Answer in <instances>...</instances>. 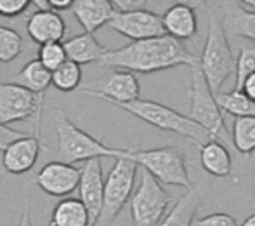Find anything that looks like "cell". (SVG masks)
<instances>
[{
	"label": "cell",
	"mask_w": 255,
	"mask_h": 226,
	"mask_svg": "<svg viewBox=\"0 0 255 226\" xmlns=\"http://www.w3.org/2000/svg\"><path fill=\"white\" fill-rule=\"evenodd\" d=\"M196 63L198 57L181 40H175L168 35L132 40L120 49H108L99 59L101 66L127 70L132 73H154L182 64L193 66Z\"/></svg>",
	"instance_id": "cell-1"
},
{
	"label": "cell",
	"mask_w": 255,
	"mask_h": 226,
	"mask_svg": "<svg viewBox=\"0 0 255 226\" xmlns=\"http://www.w3.org/2000/svg\"><path fill=\"white\" fill-rule=\"evenodd\" d=\"M54 122L57 134V160L61 162L77 164L91 159H104V157L118 159L128 152V148H113L92 138L91 134L77 127L61 108L54 110Z\"/></svg>",
	"instance_id": "cell-2"
},
{
	"label": "cell",
	"mask_w": 255,
	"mask_h": 226,
	"mask_svg": "<svg viewBox=\"0 0 255 226\" xmlns=\"http://www.w3.org/2000/svg\"><path fill=\"white\" fill-rule=\"evenodd\" d=\"M115 106L132 113L134 117L141 118L142 122L160 129V131L175 132L179 136H184V138L191 139L198 146L210 141V139H215L210 136V132L205 131L202 125L196 124L195 120H191L188 115L175 112V110L168 108V106L161 105V103L137 98L128 103H117Z\"/></svg>",
	"instance_id": "cell-3"
},
{
	"label": "cell",
	"mask_w": 255,
	"mask_h": 226,
	"mask_svg": "<svg viewBox=\"0 0 255 226\" xmlns=\"http://www.w3.org/2000/svg\"><path fill=\"white\" fill-rule=\"evenodd\" d=\"M198 66L214 94L221 92L226 80L235 73V56L229 47L228 35L222 28V21L217 19L214 12H208L207 40Z\"/></svg>",
	"instance_id": "cell-4"
},
{
	"label": "cell",
	"mask_w": 255,
	"mask_h": 226,
	"mask_svg": "<svg viewBox=\"0 0 255 226\" xmlns=\"http://www.w3.org/2000/svg\"><path fill=\"white\" fill-rule=\"evenodd\" d=\"M132 159L137 162V166L148 171L160 185L181 186V188L191 186L184 153L177 146L168 145L151 150L132 148Z\"/></svg>",
	"instance_id": "cell-5"
},
{
	"label": "cell",
	"mask_w": 255,
	"mask_h": 226,
	"mask_svg": "<svg viewBox=\"0 0 255 226\" xmlns=\"http://www.w3.org/2000/svg\"><path fill=\"white\" fill-rule=\"evenodd\" d=\"M189 108L188 117L200 124L205 131L210 132L212 138L219 141L231 143V134L228 132L224 124V115L215 101V94L208 87L198 63L191 66V89H189Z\"/></svg>",
	"instance_id": "cell-6"
},
{
	"label": "cell",
	"mask_w": 255,
	"mask_h": 226,
	"mask_svg": "<svg viewBox=\"0 0 255 226\" xmlns=\"http://www.w3.org/2000/svg\"><path fill=\"white\" fill-rule=\"evenodd\" d=\"M137 169V162L132 159V148H128V152L124 157L115 159L113 167L104 178L103 211L101 218H99L104 223H111L128 202L132 192H134Z\"/></svg>",
	"instance_id": "cell-7"
},
{
	"label": "cell",
	"mask_w": 255,
	"mask_h": 226,
	"mask_svg": "<svg viewBox=\"0 0 255 226\" xmlns=\"http://www.w3.org/2000/svg\"><path fill=\"white\" fill-rule=\"evenodd\" d=\"M128 202L132 226H158L170 206L172 197L148 171L141 169V181Z\"/></svg>",
	"instance_id": "cell-8"
},
{
	"label": "cell",
	"mask_w": 255,
	"mask_h": 226,
	"mask_svg": "<svg viewBox=\"0 0 255 226\" xmlns=\"http://www.w3.org/2000/svg\"><path fill=\"white\" fill-rule=\"evenodd\" d=\"M42 99H44V96L35 94L19 84H14V82L0 84V124L9 125L12 122L35 118L38 131Z\"/></svg>",
	"instance_id": "cell-9"
},
{
	"label": "cell",
	"mask_w": 255,
	"mask_h": 226,
	"mask_svg": "<svg viewBox=\"0 0 255 226\" xmlns=\"http://www.w3.org/2000/svg\"><path fill=\"white\" fill-rule=\"evenodd\" d=\"M110 28L130 40H144V38L161 37L165 35L161 16L149 9L135 10H115L110 19Z\"/></svg>",
	"instance_id": "cell-10"
},
{
	"label": "cell",
	"mask_w": 255,
	"mask_h": 226,
	"mask_svg": "<svg viewBox=\"0 0 255 226\" xmlns=\"http://www.w3.org/2000/svg\"><path fill=\"white\" fill-rule=\"evenodd\" d=\"M78 200L85 206L89 214V223L96 226L103 211V193H104V176L101 159L85 160L80 169L78 179Z\"/></svg>",
	"instance_id": "cell-11"
},
{
	"label": "cell",
	"mask_w": 255,
	"mask_h": 226,
	"mask_svg": "<svg viewBox=\"0 0 255 226\" xmlns=\"http://www.w3.org/2000/svg\"><path fill=\"white\" fill-rule=\"evenodd\" d=\"M82 94L117 105V103H128L137 99L141 96V85L135 73L127 70H117L108 75L98 89H82Z\"/></svg>",
	"instance_id": "cell-12"
},
{
	"label": "cell",
	"mask_w": 255,
	"mask_h": 226,
	"mask_svg": "<svg viewBox=\"0 0 255 226\" xmlns=\"http://www.w3.org/2000/svg\"><path fill=\"white\" fill-rule=\"evenodd\" d=\"M80 169L73 164L52 160L35 176V185L51 197H68L77 190Z\"/></svg>",
	"instance_id": "cell-13"
},
{
	"label": "cell",
	"mask_w": 255,
	"mask_h": 226,
	"mask_svg": "<svg viewBox=\"0 0 255 226\" xmlns=\"http://www.w3.org/2000/svg\"><path fill=\"white\" fill-rule=\"evenodd\" d=\"M40 139L38 136H23L12 141L2 153V167L9 174H26L33 169L40 155Z\"/></svg>",
	"instance_id": "cell-14"
},
{
	"label": "cell",
	"mask_w": 255,
	"mask_h": 226,
	"mask_svg": "<svg viewBox=\"0 0 255 226\" xmlns=\"http://www.w3.org/2000/svg\"><path fill=\"white\" fill-rule=\"evenodd\" d=\"M26 31L38 45L49 42H61L66 33V23L63 16L52 9L35 10L26 21Z\"/></svg>",
	"instance_id": "cell-15"
},
{
	"label": "cell",
	"mask_w": 255,
	"mask_h": 226,
	"mask_svg": "<svg viewBox=\"0 0 255 226\" xmlns=\"http://www.w3.org/2000/svg\"><path fill=\"white\" fill-rule=\"evenodd\" d=\"M165 35L175 38V40H189L198 33V17L195 9L181 3L170 5L161 16Z\"/></svg>",
	"instance_id": "cell-16"
},
{
	"label": "cell",
	"mask_w": 255,
	"mask_h": 226,
	"mask_svg": "<svg viewBox=\"0 0 255 226\" xmlns=\"http://www.w3.org/2000/svg\"><path fill=\"white\" fill-rule=\"evenodd\" d=\"M71 12L85 33H94L110 23L111 16L115 14V7L110 0H75Z\"/></svg>",
	"instance_id": "cell-17"
},
{
	"label": "cell",
	"mask_w": 255,
	"mask_h": 226,
	"mask_svg": "<svg viewBox=\"0 0 255 226\" xmlns=\"http://www.w3.org/2000/svg\"><path fill=\"white\" fill-rule=\"evenodd\" d=\"M203 197L205 190L202 185L189 186L188 192L177 199L170 213L163 216V220L160 221V226H191Z\"/></svg>",
	"instance_id": "cell-18"
},
{
	"label": "cell",
	"mask_w": 255,
	"mask_h": 226,
	"mask_svg": "<svg viewBox=\"0 0 255 226\" xmlns=\"http://www.w3.org/2000/svg\"><path fill=\"white\" fill-rule=\"evenodd\" d=\"M63 47L68 59L80 64V66L82 64L99 63V59L108 51V47L99 44L94 33H82L68 38L66 42H63Z\"/></svg>",
	"instance_id": "cell-19"
},
{
	"label": "cell",
	"mask_w": 255,
	"mask_h": 226,
	"mask_svg": "<svg viewBox=\"0 0 255 226\" xmlns=\"http://www.w3.org/2000/svg\"><path fill=\"white\" fill-rule=\"evenodd\" d=\"M200 160L203 169L215 178H228L233 172L231 153L219 139H210L200 145Z\"/></svg>",
	"instance_id": "cell-20"
},
{
	"label": "cell",
	"mask_w": 255,
	"mask_h": 226,
	"mask_svg": "<svg viewBox=\"0 0 255 226\" xmlns=\"http://www.w3.org/2000/svg\"><path fill=\"white\" fill-rule=\"evenodd\" d=\"M49 226H91V223L84 204L73 197H64L54 207Z\"/></svg>",
	"instance_id": "cell-21"
},
{
	"label": "cell",
	"mask_w": 255,
	"mask_h": 226,
	"mask_svg": "<svg viewBox=\"0 0 255 226\" xmlns=\"http://www.w3.org/2000/svg\"><path fill=\"white\" fill-rule=\"evenodd\" d=\"M222 28L226 35H235L255 42V10L242 9L238 5L229 7L222 19Z\"/></svg>",
	"instance_id": "cell-22"
},
{
	"label": "cell",
	"mask_w": 255,
	"mask_h": 226,
	"mask_svg": "<svg viewBox=\"0 0 255 226\" xmlns=\"http://www.w3.org/2000/svg\"><path fill=\"white\" fill-rule=\"evenodd\" d=\"M14 84H19L35 94L44 96V92L51 85V71L38 59H31L17 71V75L14 77Z\"/></svg>",
	"instance_id": "cell-23"
},
{
	"label": "cell",
	"mask_w": 255,
	"mask_h": 226,
	"mask_svg": "<svg viewBox=\"0 0 255 226\" xmlns=\"http://www.w3.org/2000/svg\"><path fill=\"white\" fill-rule=\"evenodd\" d=\"M231 145L242 155L255 152V117H236L233 122Z\"/></svg>",
	"instance_id": "cell-24"
},
{
	"label": "cell",
	"mask_w": 255,
	"mask_h": 226,
	"mask_svg": "<svg viewBox=\"0 0 255 226\" xmlns=\"http://www.w3.org/2000/svg\"><path fill=\"white\" fill-rule=\"evenodd\" d=\"M219 108L235 117H255V103L249 99L242 91L217 92L215 94Z\"/></svg>",
	"instance_id": "cell-25"
},
{
	"label": "cell",
	"mask_w": 255,
	"mask_h": 226,
	"mask_svg": "<svg viewBox=\"0 0 255 226\" xmlns=\"http://www.w3.org/2000/svg\"><path fill=\"white\" fill-rule=\"evenodd\" d=\"M82 82L80 64L66 59L61 66L51 71V84L61 92H73L78 89Z\"/></svg>",
	"instance_id": "cell-26"
},
{
	"label": "cell",
	"mask_w": 255,
	"mask_h": 226,
	"mask_svg": "<svg viewBox=\"0 0 255 226\" xmlns=\"http://www.w3.org/2000/svg\"><path fill=\"white\" fill-rule=\"evenodd\" d=\"M24 49V40L16 30L0 24V63H10Z\"/></svg>",
	"instance_id": "cell-27"
},
{
	"label": "cell",
	"mask_w": 255,
	"mask_h": 226,
	"mask_svg": "<svg viewBox=\"0 0 255 226\" xmlns=\"http://www.w3.org/2000/svg\"><path fill=\"white\" fill-rule=\"evenodd\" d=\"M37 59L40 61L49 71H52V70H56L57 66H61L68 57L61 42H49V44H42L40 47H38Z\"/></svg>",
	"instance_id": "cell-28"
},
{
	"label": "cell",
	"mask_w": 255,
	"mask_h": 226,
	"mask_svg": "<svg viewBox=\"0 0 255 226\" xmlns=\"http://www.w3.org/2000/svg\"><path fill=\"white\" fill-rule=\"evenodd\" d=\"M191 226H238L236 220L231 214L226 213H215V214H208L205 218H198V220H193Z\"/></svg>",
	"instance_id": "cell-29"
},
{
	"label": "cell",
	"mask_w": 255,
	"mask_h": 226,
	"mask_svg": "<svg viewBox=\"0 0 255 226\" xmlns=\"http://www.w3.org/2000/svg\"><path fill=\"white\" fill-rule=\"evenodd\" d=\"M31 0H0V16L17 17L28 9Z\"/></svg>",
	"instance_id": "cell-30"
},
{
	"label": "cell",
	"mask_w": 255,
	"mask_h": 226,
	"mask_svg": "<svg viewBox=\"0 0 255 226\" xmlns=\"http://www.w3.org/2000/svg\"><path fill=\"white\" fill-rule=\"evenodd\" d=\"M23 136H26V132L16 131V129H10L9 125L0 124V152H3L10 143L23 138Z\"/></svg>",
	"instance_id": "cell-31"
},
{
	"label": "cell",
	"mask_w": 255,
	"mask_h": 226,
	"mask_svg": "<svg viewBox=\"0 0 255 226\" xmlns=\"http://www.w3.org/2000/svg\"><path fill=\"white\" fill-rule=\"evenodd\" d=\"M110 2H111V5L115 7V10L125 12V10L144 9L149 0H110Z\"/></svg>",
	"instance_id": "cell-32"
},
{
	"label": "cell",
	"mask_w": 255,
	"mask_h": 226,
	"mask_svg": "<svg viewBox=\"0 0 255 226\" xmlns=\"http://www.w3.org/2000/svg\"><path fill=\"white\" fill-rule=\"evenodd\" d=\"M240 91L243 92V94L247 96L249 99H252L255 103V73H250L249 77L243 80L242 87H240Z\"/></svg>",
	"instance_id": "cell-33"
},
{
	"label": "cell",
	"mask_w": 255,
	"mask_h": 226,
	"mask_svg": "<svg viewBox=\"0 0 255 226\" xmlns=\"http://www.w3.org/2000/svg\"><path fill=\"white\" fill-rule=\"evenodd\" d=\"M165 2H170V5H174V3H181V5H188L191 7V9H203V7H207V2L208 0H165Z\"/></svg>",
	"instance_id": "cell-34"
},
{
	"label": "cell",
	"mask_w": 255,
	"mask_h": 226,
	"mask_svg": "<svg viewBox=\"0 0 255 226\" xmlns=\"http://www.w3.org/2000/svg\"><path fill=\"white\" fill-rule=\"evenodd\" d=\"M73 2H75V0H47V5H49V9H52V10H56V12H59V10L71 9Z\"/></svg>",
	"instance_id": "cell-35"
},
{
	"label": "cell",
	"mask_w": 255,
	"mask_h": 226,
	"mask_svg": "<svg viewBox=\"0 0 255 226\" xmlns=\"http://www.w3.org/2000/svg\"><path fill=\"white\" fill-rule=\"evenodd\" d=\"M17 226H33V223H31V218H30V213H28L26 207H24L23 214H21V220H19V225Z\"/></svg>",
	"instance_id": "cell-36"
},
{
	"label": "cell",
	"mask_w": 255,
	"mask_h": 226,
	"mask_svg": "<svg viewBox=\"0 0 255 226\" xmlns=\"http://www.w3.org/2000/svg\"><path fill=\"white\" fill-rule=\"evenodd\" d=\"M31 3H33V5L37 7L38 10L49 9V5H47V0H31Z\"/></svg>",
	"instance_id": "cell-37"
},
{
	"label": "cell",
	"mask_w": 255,
	"mask_h": 226,
	"mask_svg": "<svg viewBox=\"0 0 255 226\" xmlns=\"http://www.w3.org/2000/svg\"><path fill=\"white\" fill-rule=\"evenodd\" d=\"M240 2H242L245 7H249V9L255 10V0H240Z\"/></svg>",
	"instance_id": "cell-38"
},
{
	"label": "cell",
	"mask_w": 255,
	"mask_h": 226,
	"mask_svg": "<svg viewBox=\"0 0 255 226\" xmlns=\"http://www.w3.org/2000/svg\"><path fill=\"white\" fill-rule=\"evenodd\" d=\"M242 226H255V214H252L249 220H245V223H243Z\"/></svg>",
	"instance_id": "cell-39"
},
{
	"label": "cell",
	"mask_w": 255,
	"mask_h": 226,
	"mask_svg": "<svg viewBox=\"0 0 255 226\" xmlns=\"http://www.w3.org/2000/svg\"><path fill=\"white\" fill-rule=\"evenodd\" d=\"M0 179H2V171H0Z\"/></svg>",
	"instance_id": "cell-40"
}]
</instances>
